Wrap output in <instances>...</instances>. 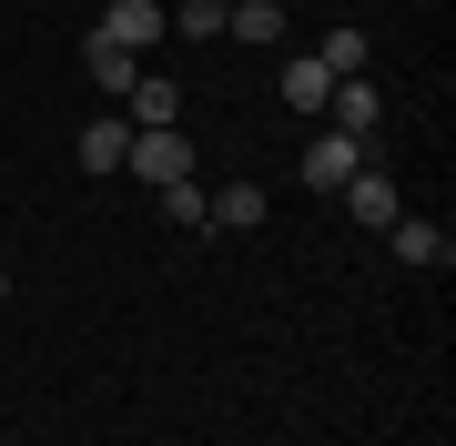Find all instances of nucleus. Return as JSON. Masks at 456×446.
Here are the masks:
<instances>
[{"label": "nucleus", "mask_w": 456, "mask_h": 446, "mask_svg": "<svg viewBox=\"0 0 456 446\" xmlns=\"http://www.w3.org/2000/svg\"><path fill=\"white\" fill-rule=\"evenodd\" d=\"M122 173H132V182H152V193H163V182H193V142H183V122H173V133H132Z\"/></svg>", "instance_id": "1"}, {"label": "nucleus", "mask_w": 456, "mask_h": 446, "mask_svg": "<svg viewBox=\"0 0 456 446\" xmlns=\"http://www.w3.org/2000/svg\"><path fill=\"white\" fill-rule=\"evenodd\" d=\"M395 214H406V193H395V173H375V163H355V173H345V223L386 233Z\"/></svg>", "instance_id": "2"}, {"label": "nucleus", "mask_w": 456, "mask_h": 446, "mask_svg": "<svg viewBox=\"0 0 456 446\" xmlns=\"http://www.w3.org/2000/svg\"><path fill=\"white\" fill-rule=\"evenodd\" d=\"M92 31L112 41V51H132V61H142V51H152V41L173 31V20H163V0H112V11L92 20Z\"/></svg>", "instance_id": "3"}, {"label": "nucleus", "mask_w": 456, "mask_h": 446, "mask_svg": "<svg viewBox=\"0 0 456 446\" xmlns=\"http://www.w3.org/2000/svg\"><path fill=\"white\" fill-rule=\"evenodd\" d=\"M122 122H132V133H173V122H183V82H173V71H142V82L122 92Z\"/></svg>", "instance_id": "4"}, {"label": "nucleus", "mask_w": 456, "mask_h": 446, "mask_svg": "<svg viewBox=\"0 0 456 446\" xmlns=\"http://www.w3.org/2000/svg\"><path fill=\"white\" fill-rule=\"evenodd\" d=\"M386 244H395V264H416V274H446V264H456V233H446V223H406V214H395Z\"/></svg>", "instance_id": "5"}, {"label": "nucleus", "mask_w": 456, "mask_h": 446, "mask_svg": "<svg viewBox=\"0 0 456 446\" xmlns=\"http://www.w3.org/2000/svg\"><path fill=\"white\" fill-rule=\"evenodd\" d=\"M375 122H386V92H375L365 71H355V82H335V92H325V133H355V142H365Z\"/></svg>", "instance_id": "6"}, {"label": "nucleus", "mask_w": 456, "mask_h": 446, "mask_svg": "<svg viewBox=\"0 0 456 446\" xmlns=\"http://www.w3.org/2000/svg\"><path fill=\"white\" fill-rule=\"evenodd\" d=\"M365 163V142L355 133H314L305 142V193H345V173Z\"/></svg>", "instance_id": "7"}, {"label": "nucleus", "mask_w": 456, "mask_h": 446, "mask_svg": "<svg viewBox=\"0 0 456 446\" xmlns=\"http://www.w3.org/2000/svg\"><path fill=\"white\" fill-rule=\"evenodd\" d=\"M325 92H335V71L314 61V51H305V61H284V71H274V101H284V112H305V122L325 112Z\"/></svg>", "instance_id": "8"}, {"label": "nucleus", "mask_w": 456, "mask_h": 446, "mask_svg": "<svg viewBox=\"0 0 456 446\" xmlns=\"http://www.w3.org/2000/svg\"><path fill=\"white\" fill-rule=\"evenodd\" d=\"M122 152H132V122H122V112H102V122H92V133H82V142H71V163H82V173H102V182H112V173H122Z\"/></svg>", "instance_id": "9"}, {"label": "nucleus", "mask_w": 456, "mask_h": 446, "mask_svg": "<svg viewBox=\"0 0 456 446\" xmlns=\"http://www.w3.org/2000/svg\"><path fill=\"white\" fill-rule=\"evenodd\" d=\"M82 71H92V82H102V101H122L132 82H142V61H132V51H112V41H102V31L82 41Z\"/></svg>", "instance_id": "10"}, {"label": "nucleus", "mask_w": 456, "mask_h": 446, "mask_svg": "<svg viewBox=\"0 0 456 446\" xmlns=\"http://www.w3.org/2000/svg\"><path fill=\"white\" fill-rule=\"evenodd\" d=\"M203 223L213 233H254L264 223V193H254V182H224V193H203Z\"/></svg>", "instance_id": "11"}, {"label": "nucleus", "mask_w": 456, "mask_h": 446, "mask_svg": "<svg viewBox=\"0 0 456 446\" xmlns=\"http://www.w3.org/2000/svg\"><path fill=\"white\" fill-rule=\"evenodd\" d=\"M224 31L233 41H284V0H224Z\"/></svg>", "instance_id": "12"}, {"label": "nucleus", "mask_w": 456, "mask_h": 446, "mask_svg": "<svg viewBox=\"0 0 456 446\" xmlns=\"http://www.w3.org/2000/svg\"><path fill=\"white\" fill-rule=\"evenodd\" d=\"M314 61H325L335 82H355V71L375 61V51H365V31H325V51H314Z\"/></svg>", "instance_id": "13"}, {"label": "nucleus", "mask_w": 456, "mask_h": 446, "mask_svg": "<svg viewBox=\"0 0 456 446\" xmlns=\"http://www.w3.org/2000/svg\"><path fill=\"white\" fill-rule=\"evenodd\" d=\"M183 41H224V0H183V11H163Z\"/></svg>", "instance_id": "14"}, {"label": "nucleus", "mask_w": 456, "mask_h": 446, "mask_svg": "<svg viewBox=\"0 0 456 446\" xmlns=\"http://www.w3.org/2000/svg\"><path fill=\"white\" fill-rule=\"evenodd\" d=\"M163 223H183V233H213V223H203V182H163Z\"/></svg>", "instance_id": "15"}, {"label": "nucleus", "mask_w": 456, "mask_h": 446, "mask_svg": "<svg viewBox=\"0 0 456 446\" xmlns=\"http://www.w3.org/2000/svg\"><path fill=\"white\" fill-rule=\"evenodd\" d=\"M0 295H11V264H0Z\"/></svg>", "instance_id": "16"}]
</instances>
